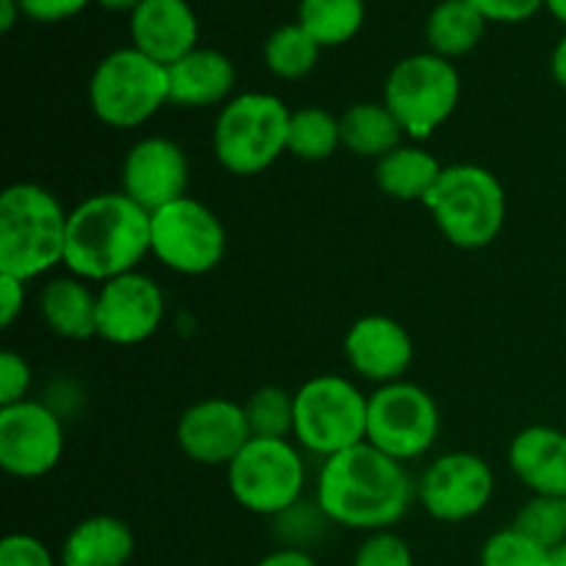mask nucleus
Returning <instances> with one entry per match:
<instances>
[{"mask_svg": "<svg viewBox=\"0 0 566 566\" xmlns=\"http://www.w3.org/2000/svg\"><path fill=\"white\" fill-rule=\"evenodd\" d=\"M227 252V230L219 216L193 197L153 213V258L182 276H202L219 269Z\"/></svg>", "mask_w": 566, "mask_h": 566, "instance_id": "11", "label": "nucleus"}, {"mask_svg": "<svg viewBox=\"0 0 566 566\" xmlns=\"http://www.w3.org/2000/svg\"><path fill=\"white\" fill-rule=\"evenodd\" d=\"M243 409H247L252 437H265V440H291L293 437L296 409H293V392H287L285 387H260L249 396Z\"/></svg>", "mask_w": 566, "mask_h": 566, "instance_id": "29", "label": "nucleus"}, {"mask_svg": "<svg viewBox=\"0 0 566 566\" xmlns=\"http://www.w3.org/2000/svg\"><path fill=\"white\" fill-rule=\"evenodd\" d=\"M512 528L539 542L547 551H556L562 542H566V497L534 495L520 506Z\"/></svg>", "mask_w": 566, "mask_h": 566, "instance_id": "30", "label": "nucleus"}, {"mask_svg": "<svg viewBox=\"0 0 566 566\" xmlns=\"http://www.w3.org/2000/svg\"><path fill=\"white\" fill-rule=\"evenodd\" d=\"M22 14L20 3L17 0H0V33H9L14 28L17 17Z\"/></svg>", "mask_w": 566, "mask_h": 566, "instance_id": "41", "label": "nucleus"}, {"mask_svg": "<svg viewBox=\"0 0 566 566\" xmlns=\"http://www.w3.org/2000/svg\"><path fill=\"white\" fill-rule=\"evenodd\" d=\"M235 64L213 48H197L169 66V99L180 108H210L230 103Z\"/></svg>", "mask_w": 566, "mask_h": 566, "instance_id": "20", "label": "nucleus"}, {"mask_svg": "<svg viewBox=\"0 0 566 566\" xmlns=\"http://www.w3.org/2000/svg\"><path fill=\"white\" fill-rule=\"evenodd\" d=\"M442 418L434 396L412 381H392L368 396V434L365 442L396 462L426 457L440 437Z\"/></svg>", "mask_w": 566, "mask_h": 566, "instance_id": "10", "label": "nucleus"}, {"mask_svg": "<svg viewBox=\"0 0 566 566\" xmlns=\"http://www.w3.org/2000/svg\"><path fill=\"white\" fill-rule=\"evenodd\" d=\"M166 296L142 271L114 276L97 287V337L111 346H138L160 329Z\"/></svg>", "mask_w": 566, "mask_h": 566, "instance_id": "14", "label": "nucleus"}, {"mask_svg": "<svg viewBox=\"0 0 566 566\" xmlns=\"http://www.w3.org/2000/svg\"><path fill=\"white\" fill-rule=\"evenodd\" d=\"M403 127L385 103H354L340 116V144L357 158L379 160L403 144Z\"/></svg>", "mask_w": 566, "mask_h": 566, "instance_id": "24", "label": "nucleus"}, {"mask_svg": "<svg viewBox=\"0 0 566 566\" xmlns=\"http://www.w3.org/2000/svg\"><path fill=\"white\" fill-rule=\"evenodd\" d=\"M252 440L247 409L232 398H202L177 420V448L205 468H227Z\"/></svg>", "mask_w": 566, "mask_h": 566, "instance_id": "15", "label": "nucleus"}, {"mask_svg": "<svg viewBox=\"0 0 566 566\" xmlns=\"http://www.w3.org/2000/svg\"><path fill=\"white\" fill-rule=\"evenodd\" d=\"M61 566H75V564H61Z\"/></svg>", "mask_w": 566, "mask_h": 566, "instance_id": "45", "label": "nucleus"}, {"mask_svg": "<svg viewBox=\"0 0 566 566\" xmlns=\"http://www.w3.org/2000/svg\"><path fill=\"white\" fill-rule=\"evenodd\" d=\"M64 423L53 407L25 401L0 407V468L11 479H42L64 457Z\"/></svg>", "mask_w": 566, "mask_h": 566, "instance_id": "12", "label": "nucleus"}, {"mask_svg": "<svg viewBox=\"0 0 566 566\" xmlns=\"http://www.w3.org/2000/svg\"><path fill=\"white\" fill-rule=\"evenodd\" d=\"M188 175L191 169L180 144L166 136H147L133 144L122 160V193L155 213L186 197Z\"/></svg>", "mask_w": 566, "mask_h": 566, "instance_id": "16", "label": "nucleus"}, {"mask_svg": "<svg viewBox=\"0 0 566 566\" xmlns=\"http://www.w3.org/2000/svg\"><path fill=\"white\" fill-rule=\"evenodd\" d=\"M287 105L276 94L243 92L221 105L213 125V155L230 175L252 177L287 153Z\"/></svg>", "mask_w": 566, "mask_h": 566, "instance_id": "5", "label": "nucleus"}, {"mask_svg": "<svg viewBox=\"0 0 566 566\" xmlns=\"http://www.w3.org/2000/svg\"><path fill=\"white\" fill-rule=\"evenodd\" d=\"M462 77L453 61L437 53H415L398 61L385 81L381 103L392 111L409 138L434 136L457 111Z\"/></svg>", "mask_w": 566, "mask_h": 566, "instance_id": "8", "label": "nucleus"}, {"mask_svg": "<svg viewBox=\"0 0 566 566\" xmlns=\"http://www.w3.org/2000/svg\"><path fill=\"white\" fill-rule=\"evenodd\" d=\"M22 9V17L33 22H64L81 14L88 6V0H17Z\"/></svg>", "mask_w": 566, "mask_h": 566, "instance_id": "37", "label": "nucleus"}, {"mask_svg": "<svg viewBox=\"0 0 566 566\" xmlns=\"http://www.w3.org/2000/svg\"><path fill=\"white\" fill-rule=\"evenodd\" d=\"M553 566H566V542L553 551Z\"/></svg>", "mask_w": 566, "mask_h": 566, "instance_id": "44", "label": "nucleus"}, {"mask_svg": "<svg viewBox=\"0 0 566 566\" xmlns=\"http://www.w3.org/2000/svg\"><path fill=\"white\" fill-rule=\"evenodd\" d=\"M133 48L171 66L199 48V20L188 0H142L130 11Z\"/></svg>", "mask_w": 566, "mask_h": 566, "instance_id": "18", "label": "nucleus"}, {"mask_svg": "<svg viewBox=\"0 0 566 566\" xmlns=\"http://www.w3.org/2000/svg\"><path fill=\"white\" fill-rule=\"evenodd\" d=\"M545 9L551 11L558 22H564L566 25V0H545Z\"/></svg>", "mask_w": 566, "mask_h": 566, "instance_id": "43", "label": "nucleus"}, {"mask_svg": "<svg viewBox=\"0 0 566 566\" xmlns=\"http://www.w3.org/2000/svg\"><path fill=\"white\" fill-rule=\"evenodd\" d=\"M147 254H153V213L127 193H94L70 210L64 249L70 274L103 285L138 271Z\"/></svg>", "mask_w": 566, "mask_h": 566, "instance_id": "2", "label": "nucleus"}, {"mask_svg": "<svg viewBox=\"0 0 566 566\" xmlns=\"http://www.w3.org/2000/svg\"><path fill=\"white\" fill-rule=\"evenodd\" d=\"M293 440L321 459L359 446L368 434V396L346 376L307 379L293 392Z\"/></svg>", "mask_w": 566, "mask_h": 566, "instance_id": "6", "label": "nucleus"}, {"mask_svg": "<svg viewBox=\"0 0 566 566\" xmlns=\"http://www.w3.org/2000/svg\"><path fill=\"white\" fill-rule=\"evenodd\" d=\"M25 285L17 276L0 274V326L9 329L25 310Z\"/></svg>", "mask_w": 566, "mask_h": 566, "instance_id": "38", "label": "nucleus"}, {"mask_svg": "<svg viewBox=\"0 0 566 566\" xmlns=\"http://www.w3.org/2000/svg\"><path fill=\"white\" fill-rule=\"evenodd\" d=\"M321 44L298 22L280 25L263 44V61L280 81H302L315 70Z\"/></svg>", "mask_w": 566, "mask_h": 566, "instance_id": "28", "label": "nucleus"}, {"mask_svg": "<svg viewBox=\"0 0 566 566\" xmlns=\"http://www.w3.org/2000/svg\"><path fill=\"white\" fill-rule=\"evenodd\" d=\"M296 22L321 48H340L363 28L365 0H298Z\"/></svg>", "mask_w": 566, "mask_h": 566, "instance_id": "26", "label": "nucleus"}, {"mask_svg": "<svg viewBox=\"0 0 566 566\" xmlns=\"http://www.w3.org/2000/svg\"><path fill=\"white\" fill-rule=\"evenodd\" d=\"M307 464L291 440L252 437L227 464L232 501L260 517H276L304 497Z\"/></svg>", "mask_w": 566, "mask_h": 566, "instance_id": "9", "label": "nucleus"}, {"mask_svg": "<svg viewBox=\"0 0 566 566\" xmlns=\"http://www.w3.org/2000/svg\"><path fill=\"white\" fill-rule=\"evenodd\" d=\"M551 72H553V77H556L558 86H562L566 92V36L556 44V50H553Z\"/></svg>", "mask_w": 566, "mask_h": 566, "instance_id": "40", "label": "nucleus"}, {"mask_svg": "<svg viewBox=\"0 0 566 566\" xmlns=\"http://www.w3.org/2000/svg\"><path fill=\"white\" fill-rule=\"evenodd\" d=\"M352 566H415L412 547L396 531H374L354 553Z\"/></svg>", "mask_w": 566, "mask_h": 566, "instance_id": "33", "label": "nucleus"}, {"mask_svg": "<svg viewBox=\"0 0 566 566\" xmlns=\"http://www.w3.org/2000/svg\"><path fill=\"white\" fill-rule=\"evenodd\" d=\"M274 520V536L280 539V547H296V551H310L326 528H332V520L326 517L318 501H298Z\"/></svg>", "mask_w": 566, "mask_h": 566, "instance_id": "31", "label": "nucleus"}, {"mask_svg": "<svg viewBox=\"0 0 566 566\" xmlns=\"http://www.w3.org/2000/svg\"><path fill=\"white\" fill-rule=\"evenodd\" d=\"M254 566H318L310 551H296V547H276L265 553Z\"/></svg>", "mask_w": 566, "mask_h": 566, "instance_id": "39", "label": "nucleus"}, {"mask_svg": "<svg viewBox=\"0 0 566 566\" xmlns=\"http://www.w3.org/2000/svg\"><path fill=\"white\" fill-rule=\"evenodd\" d=\"M479 562L481 566H553V551L509 525L484 542Z\"/></svg>", "mask_w": 566, "mask_h": 566, "instance_id": "32", "label": "nucleus"}, {"mask_svg": "<svg viewBox=\"0 0 566 566\" xmlns=\"http://www.w3.org/2000/svg\"><path fill=\"white\" fill-rule=\"evenodd\" d=\"M495 495V473L470 451H451L437 457L420 475V506L440 523H464L490 506Z\"/></svg>", "mask_w": 566, "mask_h": 566, "instance_id": "13", "label": "nucleus"}, {"mask_svg": "<svg viewBox=\"0 0 566 566\" xmlns=\"http://www.w3.org/2000/svg\"><path fill=\"white\" fill-rule=\"evenodd\" d=\"M340 144V116L321 105H304L293 111L287 127V153L307 164L332 158Z\"/></svg>", "mask_w": 566, "mask_h": 566, "instance_id": "27", "label": "nucleus"}, {"mask_svg": "<svg viewBox=\"0 0 566 566\" xmlns=\"http://www.w3.org/2000/svg\"><path fill=\"white\" fill-rule=\"evenodd\" d=\"M31 381L33 374L28 359L17 354L14 348H3V354H0V407L25 401Z\"/></svg>", "mask_w": 566, "mask_h": 566, "instance_id": "34", "label": "nucleus"}, {"mask_svg": "<svg viewBox=\"0 0 566 566\" xmlns=\"http://www.w3.org/2000/svg\"><path fill=\"white\" fill-rule=\"evenodd\" d=\"M39 315L55 337H97V291L81 276H55L39 293Z\"/></svg>", "mask_w": 566, "mask_h": 566, "instance_id": "21", "label": "nucleus"}, {"mask_svg": "<svg viewBox=\"0 0 566 566\" xmlns=\"http://www.w3.org/2000/svg\"><path fill=\"white\" fill-rule=\"evenodd\" d=\"M509 468L534 495L566 497V431L528 426L509 446Z\"/></svg>", "mask_w": 566, "mask_h": 566, "instance_id": "19", "label": "nucleus"}, {"mask_svg": "<svg viewBox=\"0 0 566 566\" xmlns=\"http://www.w3.org/2000/svg\"><path fill=\"white\" fill-rule=\"evenodd\" d=\"M133 553H136V536L130 525L114 514H94L70 531L61 551V564L127 566Z\"/></svg>", "mask_w": 566, "mask_h": 566, "instance_id": "22", "label": "nucleus"}, {"mask_svg": "<svg viewBox=\"0 0 566 566\" xmlns=\"http://www.w3.org/2000/svg\"><path fill=\"white\" fill-rule=\"evenodd\" d=\"M473 3L486 22H523L531 20L545 6V0H468Z\"/></svg>", "mask_w": 566, "mask_h": 566, "instance_id": "36", "label": "nucleus"}, {"mask_svg": "<svg viewBox=\"0 0 566 566\" xmlns=\"http://www.w3.org/2000/svg\"><path fill=\"white\" fill-rule=\"evenodd\" d=\"M70 213L39 182H11L0 193V274L22 282L64 265Z\"/></svg>", "mask_w": 566, "mask_h": 566, "instance_id": "3", "label": "nucleus"}, {"mask_svg": "<svg viewBox=\"0 0 566 566\" xmlns=\"http://www.w3.org/2000/svg\"><path fill=\"white\" fill-rule=\"evenodd\" d=\"M343 352L354 374L381 387L403 379L415 359V343L401 321L390 315H363L348 326Z\"/></svg>", "mask_w": 566, "mask_h": 566, "instance_id": "17", "label": "nucleus"}, {"mask_svg": "<svg viewBox=\"0 0 566 566\" xmlns=\"http://www.w3.org/2000/svg\"><path fill=\"white\" fill-rule=\"evenodd\" d=\"M418 495L403 462L381 453L370 442L324 459L315 484V501L332 525L352 531H390L407 517Z\"/></svg>", "mask_w": 566, "mask_h": 566, "instance_id": "1", "label": "nucleus"}, {"mask_svg": "<svg viewBox=\"0 0 566 566\" xmlns=\"http://www.w3.org/2000/svg\"><path fill=\"white\" fill-rule=\"evenodd\" d=\"M484 31L486 17L468 0H442L426 22V39H429L431 53L448 61L473 53L484 39Z\"/></svg>", "mask_w": 566, "mask_h": 566, "instance_id": "25", "label": "nucleus"}, {"mask_svg": "<svg viewBox=\"0 0 566 566\" xmlns=\"http://www.w3.org/2000/svg\"><path fill=\"white\" fill-rule=\"evenodd\" d=\"M434 224L453 247L484 249L506 224V188L490 169L475 164L446 166L434 191L426 197Z\"/></svg>", "mask_w": 566, "mask_h": 566, "instance_id": "4", "label": "nucleus"}, {"mask_svg": "<svg viewBox=\"0 0 566 566\" xmlns=\"http://www.w3.org/2000/svg\"><path fill=\"white\" fill-rule=\"evenodd\" d=\"M169 99V66L142 50L119 48L105 55L88 77V105L114 130L142 127Z\"/></svg>", "mask_w": 566, "mask_h": 566, "instance_id": "7", "label": "nucleus"}, {"mask_svg": "<svg viewBox=\"0 0 566 566\" xmlns=\"http://www.w3.org/2000/svg\"><path fill=\"white\" fill-rule=\"evenodd\" d=\"M94 3L103 6V9L108 11H133L142 0H94Z\"/></svg>", "mask_w": 566, "mask_h": 566, "instance_id": "42", "label": "nucleus"}, {"mask_svg": "<svg viewBox=\"0 0 566 566\" xmlns=\"http://www.w3.org/2000/svg\"><path fill=\"white\" fill-rule=\"evenodd\" d=\"M446 166L418 144H401L376 160V186L398 202H426Z\"/></svg>", "mask_w": 566, "mask_h": 566, "instance_id": "23", "label": "nucleus"}, {"mask_svg": "<svg viewBox=\"0 0 566 566\" xmlns=\"http://www.w3.org/2000/svg\"><path fill=\"white\" fill-rule=\"evenodd\" d=\"M0 566H61L42 539L31 534H9L0 542Z\"/></svg>", "mask_w": 566, "mask_h": 566, "instance_id": "35", "label": "nucleus"}]
</instances>
